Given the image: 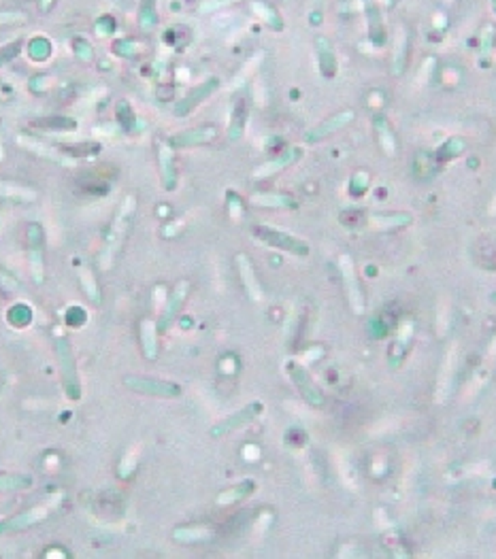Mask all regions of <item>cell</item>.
Returning <instances> with one entry per match:
<instances>
[{
  "mask_svg": "<svg viewBox=\"0 0 496 559\" xmlns=\"http://www.w3.org/2000/svg\"><path fill=\"white\" fill-rule=\"evenodd\" d=\"M21 141V145L23 147H28L30 151H34V154H39L41 158H45V160H52V162H58V164H66L68 160L60 154L58 149H52V147H45V145H41L39 141H28V139H19Z\"/></svg>",
  "mask_w": 496,
  "mask_h": 559,
  "instance_id": "31",
  "label": "cell"
},
{
  "mask_svg": "<svg viewBox=\"0 0 496 559\" xmlns=\"http://www.w3.org/2000/svg\"><path fill=\"white\" fill-rule=\"evenodd\" d=\"M0 198L17 200V202H32L37 200V192L32 187L19 185L13 181H0Z\"/></svg>",
  "mask_w": 496,
  "mask_h": 559,
  "instance_id": "26",
  "label": "cell"
},
{
  "mask_svg": "<svg viewBox=\"0 0 496 559\" xmlns=\"http://www.w3.org/2000/svg\"><path fill=\"white\" fill-rule=\"evenodd\" d=\"M366 19H368V37L375 45H384L386 43V26H384V15L379 11V7L375 5H366Z\"/></svg>",
  "mask_w": 496,
  "mask_h": 559,
  "instance_id": "24",
  "label": "cell"
},
{
  "mask_svg": "<svg viewBox=\"0 0 496 559\" xmlns=\"http://www.w3.org/2000/svg\"><path fill=\"white\" fill-rule=\"evenodd\" d=\"M354 117H356V113H354L352 109L339 111V113L330 115L328 119H324L321 123L313 125V128H309V130L305 132V141H307V143H317V141H321V139H326V136L339 132L341 128H345V125L350 123V121H354Z\"/></svg>",
  "mask_w": 496,
  "mask_h": 559,
  "instance_id": "11",
  "label": "cell"
},
{
  "mask_svg": "<svg viewBox=\"0 0 496 559\" xmlns=\"http://www.w3.org/2000/svg\"><path fill=\"white\" fill-rule=\"evenodd\" d=\"M188 292H190V283H188V281H179V283L175 285V289L170 292L166 307L162 309L160 319H158V323H156L160 334L168 332V327L172 325V321H175V319L179 317L181 307H183V302H186V298H188Z\"/></svg>",
  "mask_w": 496,
  "mask_h": 559,
  "instance_id": "10",
  "label": "cell"
},
{
  "mask_svg": "<svg viewBox=\"0 0 496 559\" xmlns=\"http://www.w3.org/2000/svg\"><path fill=\"white\" fill-rule=\"evenodd\" d=\"M250 202L256 207H262V209H296V207H299V202L294 200V196L277 194V192L252 194Z\"/></svg>",
  "mask_w": 496,
  "mask_h": 559,
  "instance_id": "18",
  "label": "cell"
},
{
  "mask_svg": "<svg viewBox=\"0 0 496 559\" xmlns=\"http://www.w3.org/2000/svg\"><path fill=\"white\" fill-rule=\"evenodd\" d=\"M123 385L137 394L154 396V398H179L181 396V385L172 383V380L154 378V376H123Z\"/></svg>",
  "mask_w": 496,
  "mask_h": 559,
  "instance_id": "4",
  "label": "cell"
},
{
  "mask_svg": "<svg viewBox=\"0 0 496 559\" xmlns=\"http://www.w3.org/2000/svg\"><path fill=\"white\" fill-rule=\"evenodd\" d=\"M160 21L158 15V5L156 0H139V11H137V26L143 34H150L156 30Z\"/></svg>",
  "mask_w": 496,
  "mask_h": 559,
  "instance_id": "19",
  "label": "cell"
},
{
  "mask_svg": "<svg viewBox=\"0 0 496 559\" xmlns=\"http://www.w3.org/2000/svg\"><path fill=\"white\" fill-rule=\"evenodd\" d=\"M115 19L111 15H103V17H98L96 19V32L98 34H103V37H111L115 32Z\"/></svg>",
  "mask_w": 496,
  "mask_h": 559,
  "instance_id": "43",
  "label": "cell"
},
{
  "mask_svg": "<svg viewBox=\"0 0 496 559\" xmlns=\"http://www.w3.org/2000/svg\"><path fill=\"white\" fill-rule=\"evenodd\" d=\"M186 3H188V5H192V3H194V0H186Z\"/></svg>",
  "mask_w": 496,
  "mask_h": 559,
  "instance_id": "48",
  "label": "cell"
},
{
  "mask_svg": "<svg viewBox=\"0 0 496 559\" xmlns=\"http://www.w3.org/2000/svg\"><path fill=\"white\" fill-rule=\"evenodd\" d=\"M72 49H75V54H77L79 60H92V47H90L88 41L75 39V41H72Z\"/></svg>",
  "mask_w": 496,
  "mask_h": 559,
  "instance_id": "45",
  "label": "cell"
},
{
  "mask_svg": "<svg viewBox=\"0 0 496 559\" xmlns=\"http://www.w3.org/2000/svg\"><path fill=\"white\" fill-rule=\"evenodd\" d=\"M158 166H160V179L162 187L166 192H172L177 187V166H175V156H172V149L166 143H158Z\"/></svg>",
  "mask_w": 496,
  "mask_h": 559,
  "instance_id": "14",
  "label": "cell"
},
{
  "mask_svg": "<svg viewBox=\"0 0 496 559\" xmlns=\"http://www.w3.org/2000/svg\"><path fill=\"white\" fill-rule=\"evenodd\" d=\"M49 511H52V506L43 504V506H34V508H30V511H23V513H19L15 517L0 521V536H3V533H9V531L26 529V527H30L34 523H41L49 515Z\"/></svg>",
  "mask_w": 496,
  "mask_h": 559,
  "instance_id": "13",
  "label": "cell"
},
{
  "mask_svg": "<svg viewBox=\"0 0 496 559\" xmlns=\"http://www.w3.org/2000/svg\"><path fill=\"white\" fill-rule=\"evenodd\" d=\"M56 149L64 158L79 160V158H92L96 154H101L103 145L96 141H86V143H62V145H56Z\"/></svg>",
  "mask_w": 496,
  "mask_h": 559,
  "instance_id": "21",
  "label": "cell"
},
{
  "mask_svg": "<svg viewBox=\"0 0 496 559\" xmlns=\"http://www.w3.org/2000/svg\"><path fill=\"white\" fill-rule=\"evenodd\" d=\"M286 370H288V374L292 378V383L296 385V389H299V394L305 398L307 404H311V406H321V404H324V396H321V392L315 387V383L311 380L309 372L301 364L288 362L286 364Z\"/></svg>",
  "mask_w": 496,
  "mask_h": 559,
  "instance_id": "8",
  "label": "cell"
},
{
  "mask_svg": "<svg viewBox=\"0 0 496 559\" xmlns=\"http://www.w3.org/2000/svg\"><path fill=\"white\" fill-rule=\"evenodd\" d=\"M370 225L377 227V230H401L413 223L411 213H392V215H370L368 217Z\"/></svg>",
  "mask_w": 496,
  "mask_h": 559,
  "instance_id": "23",
  "label": "cell"
},
{
  "mask_svg": "<svg viewBox=\"0 0 496 559\" xmlns=\"http://www.w3.org/2000/svg\"><path fill=\"white\" fill-rule=\"evenodd\" d=\"M407 52H409L407 28H399V34H396V41H394V56H392V74H396V77H401L405 72Z\"/></svg>",
  "mask_w": 496,
  "mask_h": 559,
  "instance_id": "22",
  "label": "cell"
},
{
  "mask_svg": "<svg viewBox=\"0 0 496 559\" xmlns=\"http://www.w3.org/2000/svg\"><path fill=\"white\" fill-rule=\"evenodd\" d=\"M28 21V15L21 11H0V28L3 26H21Z\"/></svg>",
  "mask_w": 496,
  "mask_h": 559,
  "instance_id": "40",
  "label": "cell"
},
{
  "mask_svg": "<svg viewBox=\"0 0 496 559\" xmlns=\"http://www.w3.org/2000/svg\"><path fill=\"white\" fill-rule=\"evenodd\" d=\"M254 489H256V485H254L252 480H243V482H239L237 487H232V489H228V491H224V494H219L215 502H217L219 506H228V504H235V502L247 498Z\"/></svg>",
  "mask_w": 496,
  "mask_h": 559,
  "instance_id": "30",
  "label": "cell"
},
{
  "mask_svg": "<svg viewBox=\"0 0 496 559\" xmlns=\"http://www.w3.org/2000/svg\"><path fill=\"white\" fill-rule=\"evenodd\" d=\"M228 209H230V215H232V219H239L241 215H243V202H241V198L237 196V194H228Z\"/></svg>",
  "mask_w": 496,
  "mask_h": 559,
  "instance_id": "46",
  "label": "cell"
},
{
  "mask_svg": "<svg viewBox=\"0 0 496 559\" xmlns=\"http://www.w3.org/2000/svg\"><path fill=\"white\" fill-rule=\"evenodd\" d=\"M494 34H496L494 23H486L484 30H482V34H479V58H482V60H488L490 54H492Z\"/></svg>",
  "mask_w": 496,
  "mask_h": 559,
  "instance_id": "38",
  "label": "cell"
},
{
  "mask_svg": "<svg viewBox=\"0 0 496 559\" xmlns=\"http://www.w3.org/2000/svg\"><path fill=\"white\" fill-rule=\"evenodd\" d=\"M54 47H52V41L45 39V37H34L30 43H28V56L30 60L34 62H45L49 56H52Z\"/></svg>",
  "mask_w": 496,
  "mask_h": 559,
  "instance_id": "32",
  "label": "cell"
},
{
  "mask_svg": "<svg viewBox=\"0 0 496 559\" xmlns=\"http://www.w3.org/2000/svg\"><path fill=\"white\" fill-rule=\"evenodd\" d=\"M339 266H341L343 285H345V292H347V300H350V307H352V311L356 315H362L364 313V294H362L360 281H358V276H356L352 258L350 256H341Z\"/></svg>",
  "mask_w": 496,
  "mask_h": 559,
  "instance_id": "5",
  "label": "cell"
},
{
  "mask_svg": "<svg viewBox=\"0 0 496 559\" xmlns=\"http://www.w3.org/2000/svg\"><path fill=\"white\" fill-rule=\"evenodd\" d=\"M28 243H30V268L34 281L43 283V227L39 223L28 225Z\"/></svg>",
  "mask_w": 496,
  "mask_h": 559,
  "instance_id": "16",
  "label": "cell"
},
{
  "mask_svg": "<svg viewBox=\"0 0 496 559\" xmlns=\"http://www.w3.org/2000/svg\"><path fill=\"white\" fill-rule=\"evenodd\" d=\"M235 3H239V0H205V3L201 5V13H213V11H219L224 7H230Z\"/></svg>",
  "mask_w": 496,
  "mask_h": 559,
  "instance_id": "44",
  "label": "cell"
},
{
  "mask_svg": "<svg viewBox=\"0 0 496 559\" xmlns=\"http://www.w3.org/2000/svg\"><path fill=\"white\" fill-rule=\"evenodd\" d=\"M375 132H377V139H379V147L386 151V156L394 158L396 156V136H394L392 128L388 125L386 117H381V115L375 117Z\"/></svg>",
  "mask_w": 496,
  "mask_h": 559,
  "instance_id": "27",
  "label": "cell"
},
{
  "mask_svg": "<svg viewBox=\"0 0 496 559\" xmlns=\"http://www.w3.org/2000/svg\"><path fill=\"white\" fill-rule=\"evenodd\" d=\"M237 266H239V272H241V281L247 289V294H250L252 300H262L264 294H262V287L258 283V278H256V272H254V266L250 262V258L245 256V253H239L237 256Z\"/></svg>",
  "mask_w": 496,
  "mask_h": 559,
  "instance_id": "17",
  "label": "cell"
},
{
  "mask_svg": "<svg viewBox=\"0 0 496 559\" xmlns=\"http://www.w3.org/2000/svg\"><path fill=\"white\" fill-rule=\"evenodd\" d=\"M115 115H117V123L121 125L123 130L130 132L135 128V121H137V115L132 111V107L126 103V100H119L117 107H115Z\"/></svg>",
  "mask_w": 496,
  "mask_h": 559,
  "instance_id": "35",
  "label": "cell"
},
{
  "mask_svg": "<svg viewBox=\"0 0 496 559\" xmlns=\"http://www.w3.org/2000/svg\"><path fill=\"white\" fill-rule=\"evenodd\" d=\"M211 536L209 527H177L172 531V538L179 542H192V540H205Z\"/></svg>",
  "mask_w": 496,
  "mask_h": 559,
  "instance_id": "33",
  "label": "cell"
},
{
  "mask_svg": "<svg viewBox=\"0 0 496 559\" xmlns=\"http://www.w3.org/2000/svg\"><path fill=\"white\" fill-rule=\"evenodd\" d=\"M158 325L150 319H145L141 323V341H143V351L145 355L150 360H156V355H158Z\"/></svg>",
  "mask_w": 496,
  "mask_h": 559,
  "instance_id": "28",
  "label": "cell"
},
{
  "mask_svg": "<svg viewBox=\"0 0 496 559\" xmlns=\"http://www.w3.org/2000/svg\"><path fill=\"white\" fill-rule=\"evenodd\" d=\"M250 232L256 236V241H260L262 245H268V247H275V249H281V251H288L292 256H299V258H307L309 256V245L294 236V234H288V232H281V230H275V227H268V225H262V223H254L250 227Z\"/></svg>",
  "mask_w": 496,
  "mask_h": 559,
  "instance_id": "2",
  "label": "cell"
},
{
  "mask_svg": "<svg viewBox=\"0 0 496 559\" xmlns=\"http://www.w3.org/2000/svg\"><path fill=\"white\" fill-rule=\"evenodd\" d=\"M56 353H58V362H60V372H62L64 392L68 394L70 400H79V396H81V385H79L77 364H75V358H72V349H70L68 338H58V341H56Z\"/></svg>",
  "mask_w": 496,
  "mask_h": 559,
  "instance_id": "3",
  "label": "cell"
},
{
  "mask_svg": "<svg viewBox=\"0 0 496 559\" xmlns=\"http://www.w3.org/2000/svg\"><path fill=\"white\" fill-rule=\"evenodd\" d=\"M245 119H247V103L241 98L235 103L232 115H230V125H228V141L237 143L243 132H245Z\"/></svg>",
  "mask_w": 496,
  "mask_h": 559,
  "instance_id": "25",
  "label": "cell"
},
{
  "mask_svg": "<svg viewBox=\"0 0 496 559\" xmlns=\"http://www.w3.org/2000/svg\"><path fill=\"white\" fill-rule=\"evenodd\" d=\"M34 130H47V132H75L77 121L66 115H52V117H39L30 123Z\"/></svg>",
  "mask_w": 496,
  "mask_h": 559,
  "instance_id": "20",
  "label": "cell"
},
{
  "mask_svg": "<svg viewBox=\"0 0 496 559\" xmlns=\"http://www.w3.org/2000/svg\"><path fill=\"white\" fill-rule=\"evenodd\" d=\"M217 88H219V79H217V77H209V79H205L203 83L194 85V88L179 100V103L175 105V115H177V117L190 115L198 105H203L205 100H207Z\"/></svg>",
  "mask_w": 496,
  "mask_h": 559,
  "instance_id": "9",
  "label": "cell"
},
{
  "mask_svg": "<svg viewBox=\"0 0 496 559\" xmlns=\"http://www.w3.org/2000/svg\"><path fill=\"white\" fill-rule=\"evenodd\" d=\"M315 54H317V64H319V72L321 77L326 79H333L337 74V54H335V47L333 43L328 41V37L324 34H317L315 37Z\"/></svg>",
  "mask_w": 496,
  "mask_h": 559,
  "instance_id": "15",
  "label": "cell"
},
{
  "mask_svg": "<svg viewBox=\"0 0 496 559\" xmlns=\"http://www.w3.org/2000/svg\"><path fill=\"white\" fill-rule=\"evenodd\" d=\"M113 52L119 58L132 60V58H137L141 54V43L137 39H119V41L113 43Z\"/></svg>",
  "mask_w": 496,
  "mask_h": 559,
  "instance_id": "34",
  "label": "cell"
},
{
  "mask_svg": "<svg viewBox=\"0 0 496 559\" xmlns=\"http://www.w3.org/2000/svg\"><path fill=\"white\" fill-rule=\"evenodd\" d=\"M492 7H494V13H496V0H492Z\"/></svg>",
  "mask_w": 496,
  "mask_h": 559,
  "instance_id": "47",
  "label": "cell"
},
{
  "mask_svg": "<svg viewBox=\"0 0 496 559\" xmlns=\"http://www.w3.org/2000/svg\"><path fill=\"white\" fill-rule=\"evenodd\" d=\"M252 11L266 23L270 30H284L281 15L275 9H272V7H268L266 3H262V0H254V3H252Z\"/></svg>",
  "mask_w": 496,
  "mask_h": 559,
  "instance_id": "29",
  "label": "cell"
},
{
  "mask_svg": "<svg viewBox=\"0 0 496 559\" xmlns=\"http://www.w3.org/2000/svg\"><path fill=\"white\" fill-rule=\"evenodd\" d=\"M217 136V128L215 125H198V128H190L183 132H177L166 139V145L170 149H190V147H201V145H209L213 143Z\"/></svg>",
  "mask_w": 496,
  "mask_h": 559,
  "instance_id": "6",
  "label": "cell"
},
{
  "mask_svg": "<svg viewBox=\"0 0 496 559\" xmlns=\"http://www.w3.org/2000/svg\"><path fill=\"white\" fill-rule=\"evenodd\" d=\"M301 156H303V149H301V147H290V149L281 151L279 156H275V158H270L268 162L260 164V166L254 170L252 176H254V179H268V176H272V174H277V172L286 170V168L292 166L294 162H299Z\"/></svg>",
  "mask_w": 496,
  "mask_h": 559,
  "instance_id": "12",
  "label": "cell"
},
{
  "mask_svg": "<svg viewBox=\"0 0 496 559\" xmlns=\"http://www.w3.org/2000/svg\"><path fill=\"white\" fill-rule=\"evenodd\" d=\"M264 411V404L262 402H250L247 406H243L241 411L232 413L230 417H226L224 421H219L215 427H211V436L217 438V436H224V434H230V431L247 425L250 421H254L260 413Z\"/></svg>",
  "mask_w": 496,
  "mask_h": 559,
  "instance_id": "7",
  "label": "cell"
},
{
  "mask_svg": "<svg viewBox=\"0 0 496 559\" xmlns=\"http://www.w3.org/2000/svg\"><path fill=\"white\" fill-rule=\"evenodd\" d=\"M368 172H364V170H358L354 176H352V183H350V192H352V196H362L364 192H366V187H368Z\"/></svg>",
  "mask_w": 496,
  "mask_h": 559,
  "instance_id": "41",
  "label": "cell"
},
{
  "mask_svg": "<svg viewBox=\"0 0 496 559\" xmlns=\"http://www.w3.org/2000/svg\"><path fill=\"white\" fill-rule=\"evenodd\" d=\"M466 149V143L462 139H450L448 143H443L437 151L439 160H452V158H458L462 151Z\"/></svg>",
  "mask_w": 496,
  "mask_h": 559,
  "instance_id": "37",
  "label": "cell"
},
{
  "mask_svg": "<svg viewBox=\"0 0 496 559\" xmlns=\"http://www.w3.org/2000/svg\"><path fill=\"white\" fill-rule=\"evenodd\" d=\"M0 289H3L7 296H17V294L23 292V287L19 285L17 278H15L13 274L5 272L3 268H0Z\"/></svg>",
  "mask_w": 496,
  "mask_h": 559,
  "instance_id": "39",
  "label": "cell"
},
{
  "mask_svg": "<svg viewBox=\"0 0 496 559\" xmlns=\"http://www.w3.org/2000/svg\"><path fill=\"white\" fill-rule=\"evenodd\" d=\"M135 213H137V198L135 196H126V198H123V202H121V207L115 213V219H113L109 232H107V241H105L103 253H101V258H98V262H101L103 268H111L113 260L117 258V253H119L123 241H126V236L130 232Z\"/></svg>",
  "mask_w": 496,
  "mask_h": 559,
  "instance_id": "1",
  "label": "cell"
},
{
  "mask_svg": "<svg viewBox=\"0 0 496 559\" xmlns=\"http://www.w3.org/2000/svg\"><path fill=\"white\" fill-rule=\"evenodd\" d=\"M32 478L30 476H23V474H7V476H0V491H7V489H26V487H32Z\"/></svg>",
  "mask_w": 496,
  "mask_h": 559,
  "instance_id": "36",
  "label": "cell"
},
{
  "mask_svg": "<svg viewBox=\"0 0 496 559\" xmlns=\"http://www.w3.org/2000/svg\"><path fill=\"white\" fill-rule=\"evenodd\" d=\"M21 45H23V41L17 39L13 43H7L5 47H0V66H3L5 62H9V60H13L21 52Z\"/></svg>",
  "mask_w": 496,
  "mask_h": 559,
  "instance_id": "42",
  "label": "cell"
}]
</instances>
